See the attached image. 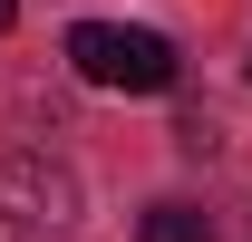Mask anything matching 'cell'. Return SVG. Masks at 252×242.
I'll use <instances>...</instances> for the list:
<instances>
[{
	"label": "cell",
	"mask_w": 252,
	"mask_h": 242,
	"mask_svg": "<svg viewBox=\"0 0 252 242\" xmlns=\"http://www.w3.org/2000/svg\"><path fill=\"white\" fill-rule=\"evenodd\" d=\"M68 68H78L88 88H117V97H165L185 78L175 39L136 30V20H78V30H68Z\"/></svg>",
	"instance_id": "cell-1"
},
{
	"label": "cell",
	"mask_w": 252,
	"mask_h": 242,
	"mask_svg": "<svg viewBox=\"0 0 252 242\" xmlns=\"http://www.w3.org/2000/svg\"><path fill=\"white\" fill-rule=\"evenodd\" d=\"M78 233V175L59 155H0V242H68Z\"/></svg>",
	"instance_id": "cell-2"
},
{
	"label": "cell",
	"mask_w": 252,
	"mask_h": 242,
	"mask_svg": "<svg viewBox=\"0 0 252 242\" xmlns=\"http://www.w3.org/2000/svg\"><path fill=\"white\" fill-rule=\"evenodd\" d=\"M136 242H214V223H204L185 194H165V204H146V213H136Z\"/></svg>",
	"instance_id": "cell-3"
},
{
	"label": "cell",
	"mask_w": 252,
	"mask_h": 242,
	"mask_svg": "<svg viewBox=\"0 0 252 242\" xmlns=\"http://www.w3.org/2000/svg\"><path fill=\"white\" fill-rule=\"evenodd\" d=\"M175 146H185V155H214V146H223V126H214V117H204V107H194V117H185V126H175Z\"/></svg>",
	"instance_id": "cell-4"
},
{
	"label": "cell",
	"mask_w": 252,
	"mask_h": 242,
	"mask_svg": "<svg viewBox=\"0 0 252 242\" xmlns=\"http://www.w3.org/2000/svg\"><path fill=\"white\" fill-rule=\"evenodd\" d=\"M10 20H20V0H0V30H10Z\"/></svg>",
	"instance_id": "cell-5"
}]
</instances>
